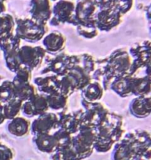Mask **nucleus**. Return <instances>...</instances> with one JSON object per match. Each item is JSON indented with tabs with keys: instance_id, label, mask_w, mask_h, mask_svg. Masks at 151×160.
Listing matches in <instances>:
<instances>
[{
	"instance_id": "obj_1",
	"label": "nucleus",
	"mask_w": 151,
	"mask_h": 160,
	"mask_svg": "<svg viewBox=\"0 0 151 160\" xmlns=\"http://www.w3.org/2000/svg\"><path fill=\"white\" fill-rule=\"evenodd\" d=\"M150 135L143 130L127 133L113 146L112 160H149Z\"/></svg>"
},
{
	"instance_id": "obj_2",
	"label": "nucleus",
	"mask_w": 151,
	"mask_h": 160,
	"mask_svg": "<svg viewBox=\"0 0 151 160\" xmlns=\"http://www.w3.org/2000/svg\"><path fill=\"white\" fill-rule=\"evenodd\" d=\"M132 64V58L127 50L118 49L105 60L96 61V69L91 74L92 80L102 81L105 90L110 87L113 80L128 72Z\"/></svg>"
},
{
	"instance_id": "obj_3",
	"label": "nucleus",
	"mask_w": 151,
	"mask_h": 160,
	"mask_svg": "<svg viewBox=\"0 0 151 160\" xmlns=\"http://www.w3.org/2000/svg\"><path fill=\"white\" fill-rule=\"evenodd\" d=\"M96 140L94 150L100 153H106L112 149L117 142L124 137L122 117L109 112L107 118L101 125L95 127Z\"/></svg>"
},
{
	"instance_id": "obj_4",
	"label": "nucleus",
	"mask_w": 151,
	"mask_h": 160,
	"mask_svg": "<svg viewBox=\"0 0 151 160\" xmlns=\"http://www.w3.org/2000/svg\"><path fill=\"white\" fill-rule=\"evenodd\" d=\"M109 88L122 98L132 95L147 97L150 93V77L147 75L138 78L127 73L115 78Z\"/></svg>"
},
{
	"instance_id": "obj_5",
	"label": "nucleus",
	"mask_w": 151,
	"mask_h": 160,
	"mask_svg": "<svg viewBox=\"0 0 151 160\" xmlns=\"http://www.w3.org/2000/svg\"><path fill=\"white\" fill-rule=\"evenodd\" d=\"M48 32L46 23L39 22L32 18L19 19L16 23L14 33L21 40L36 42L43 39Z\"/></svg>"
},
{
	"instance_id": "obj_6",
	"label": "nucleus",
	"mask_w": 151,
	"mask_h": 160,
	"mask_svg": "<svg viewBox=\"0 0 151 160\" xmlns=\"http://www.w3.org/2000/svg\"><path fill=\"white\" fill-rule=\"evenodd\" d=\"M96 131L93 126L82 125L79 131L72 137V144L78 159L83 160L91 156L94 152Z\"/></svg>"
},
{
	"instance_id": "obj_7",
	"label": "nucleus",
	"mask_w": 151,
	"mask_h": 160,
	"mask_svg": "<svg viewBox=\"0 0 151 160\" xmlns=\"http://www.w3.org/2000/svg\"><path fill=\"white\" fill-rule=\"evenodd\" d=\"M46 68L41 74L52 73L53 75L61 76L68 73L69 69L76 64H79V55H69L65 53H59L56 55L45 57Z\"/></svg>"
},
{
	"instance_id": "obj_8",
	"label": "nucleus",
	"mask_w": 151,
	"mask_h": 160,
	"mask_svg": "<svg viewBox=\"0 0 151 160\" xmlns=\"http://www.w3.org/2000/svg\"><path fill=\"white\" fill-rule=\"evenodd\" d=\"M84 112L82 115L81 126L89 125L97 127L105 122L109 115V112L99 102H88L84 100L81 101Z\"/></svg>"
},
{
	"instance_id": "obj_9",
	"label": "nucleus",
	"mask_w": 151,
	"mask_h": 160,
	"mask_svg": "<svg viewBox=\"0 0 151 160\" xmlns=\"http://www.w3.org/2000/svg\"><path fill=\"white\" fill-rule=\"evenodd\" d=\"M17 54L21 65L30 69L31 71H33L42 64L47 55V52L45 49L40 46L31 47L26 45L20 47Z\"/></svg>"
},
{
	"instance_id": "obj_10",
	"label": "nucleus",
	"mask_w": 151,
	"mask_h": 160,
	"mask_svg": "<svg viewBox=\"0 0 151 160\" xmlns=\"http://www.w3.org/2000/svg\"><path fill=\"white\" fill-rule=\"evenodd\" d=\"M130 56L133 58L132 60L130 69L128 73L135 76L138 70L145 67H149L150 58V43L149 41L142 42L139 44H135L130 49Z\"/></svg>"
},
{
	"instance_id": "obj_11",
	"label": "nucleus",
	"mask_w": 151,
	"mask_h": 160,
	"mask_svg": "<svg viewBox=\"0 0 151 160\" xmlns=\"http://www.w3.org/2000/svg\"><path fill=\"white\" fill-rule=\"evenodd\" d=\"M98 3L96 0H79L75 7L71 24L78 26L95 19Z\"/></svg>"
},
{
	"instance_id": "obj_12",
	"label": "nucleus",
	"mask_w": 151,
	"mask_h": 160,
	"mask_svg": "<svg viewBox=\"0 0 151 160\" xmlns=\"http://www.w3.org/2000/svg\"><path fill=\"white\" fill-rule=\"evenodd\" d=\"M122 15L121 12L114 8L102 9L95 17L97 28L105 32L114 29L121 24Z\"/></svg>"
},
{
	"instance_id": "obj_13",
	"label": "nucleus",
	"mask_w": 151,
	"mask_h": 160,
	"mask_svg": "<svg viewBox=\"0 0 151 160\" xmlns=\"http://www.w3.org/2000/svg\"><path fill=\"white\" fill-rule=\"evenodd\" d=\"M58 128V115L54 112H45L39 115L31 124L30 131L33 135L51 133Z\"/></svg>"
},
{
	"instance_id": "obj_14",
	"label": "nucleus",
	"mask_w": 151,
	"mask_h": 160,
	"mask_svg": "<svg viewBox=\"0 0 151 160\" xmlns=\"http://www.w3.org/2000/svg\"><path fill=\"white\" fill-rule=\"evenodd\" d=\"M49 109L45 95L37 93L29 100L23 102L21 113L27 118H33L48 112Z\"/></svg>"
},
{
	"instance_id": "obj_15",
	"label": "nucleus",
	"mask_w": 151,
	"mask_h": 160,
	"mask_svg": "<svg viewBox=\"0 0 151 160\" xmlns=\"http://www.w3.org/2000/svg\"><path fill=\"white\" fill-rule=\"evenodd\" d=\"M75 10L73 2L61 0L54 7L52 14L54 16L50 20V25L58 26L61 24H71Z\"/></svg>"
},
{
	"instance_id": "obj_16",
	"label": "nucleus",
	"mask_w": 151,
	"mask_h": 160,
	"mask_svg": "<svg viewBox=\"0 0 151 160\" xmlns=\"http://www.w3.org/2000/svg\"><path fill=\"white\" fill-rule=\"evenodd\" d=\"M65 37L58 31H53L43 38L44 48L50 55L61 53L65 47Z\"/></svg>"
},
{
	"instance_id": "obj_17",
	"label": "nucleus",
	"mask_w": 151,
	"mask_h": 160,
	"mask_svg": "<svg viewBox=\"0 0 151 160\" xmlns=\"http://www.w3.org/2000/svg\"><path fill=\"white\" fill-rule=\"evenodd\" d=\"M31 16L39 22L46 23L52 18V10L49 0H32Z\"/></svg>"
},
{
	"instance_id": "obj_18",
	"label": "nucleus",
	"mask_w": 151,
	"mask_h": 160,
	"mask_svg": "<svg viewBox=\"0 0 151 160\" xmlns=\"http://www.w3.org/2000/svg\"><path fill=\"white\" fill-rule=\"evenodd\" d=\"M34 144L39 152L53 154L59 147V141L53 133H41L33 135Z\"/></svg>"
},
{
	"instance_id": "obj_19",
	"label": "nucleus",
	"mask_w": 151,
	"mask_h": 160,
	"mask_svg": "<svg viewBox=\"0 0 151 160\" xmlns=\"http://www.w3.org/2000/svg\"><path fill=\"white\" fill-rule=\"evenodd\" d=\"M34 84L36 86L37 91L47 96L59 91V76L56 75H46L34 78Z\"/></svg>"
},
{
	"instance_id": "obj_20",
	"label": "nucleus",
	"mask_w": 151,
	"mask_h": 160,
	"mask_svg": "<svg viewBox=\"0 0 151 160\" xmlns=\"http://www.w3.org/2000/svg\"><path fill=\"white\" fill-rule=\"evenodd\" d=\"M67 75L72 81L76 90H81L92 81L91 75L80 64L72 66Z\"/></svg>"
},
{
	"instance_id": "obj_21",
	"label": "nucleus",
	"mask_w": 151,
	"mask_h": 160,
	"mask_svg": "<svg viewBox=\"0 0 151 160\" xmlns=\"http://www.w3.org/2000/svg\"><path fill=\"white\" fill-rule=\"evenodd\" d=\"M129 110L133 116L144 118L150 115L151 101L149 97H137L130 103Z\"/></svg>"
},
{
	"instance_id": "obj_22",
	"label": "nucleus",
	"mask_w": 151,
	"mask_h": 160,
	"mask_svg": "<svg viewBox=\"0 0 151 160\" xmlns=\"http://www.w3.org/2000/svg\"><path fill=\"white\" fill-rule=\"evenodd\" d=\"M31 122L28 118L18 116L10 119L7 125V130L9 133L16 138H24L30 133Z\"/></svg>"
},
{
	"instance_id": "obj_23",
	"label": "nucleus",
	"mask_w": 151,
	"mask_h": 160,
	"mask_svg": "<svg viewBox=\"0 0 151 160\" xmlns=\"http://www.w3.org/2000/svg\"><path fill=\"white\" fill-rule=\"evenodd\" d=\"M83 100L88 102H96L102 98L104 89L99 82L92 80L91 82L81 90Z\"/></svg>"
},
{
	"instance_id": "obj_24",
	"label": "nucleus",
	"mask_w": 151,
	"mask_h": 160,
	"mask_svg": "<svg viewBox=\"0 0 151 160\" xmlns=\"http://www.w3.org/2000/svg\"><path fill=\"white\" fill-rule=\"evenodd\" d=\"M14 86L15 94L18 99L26 101L37 93V89L31 82H20L12 81Z\"/></svg>"
},
{
	"instance_id": "obj_25",
	"label": "nucleus",
	"mask_w": 151,
	"mask_h": 160,
	"mask_svg": "<svg viewBox=\"0 0 151 160\" xmlns=\"http://www.w3.org/2000/svg\"><path fill=\"white\" fill-rule=\"evenodd\" d=\"M49 108L58 112H65L68 107V97L60 93L59 91L55 92L50 95L46 96Z\"/></svg>"
},
{
	"instance_id": "obj_26",
	"label": "nucleus",
	"mask_w": 151,
	"mask_h": 160,
	"mask_svg": "<svg viewBox=\"0 0 151 160\" xmlns=\"http://www.w3.org/2000/svg\"><path fill=\"white\" fill-rule=\"evenodd\" d=\"M21 40L15 35V33L6 35L0 38V48L3 53L18 50L21 47Z\"/></svg>"
},
{
	"instance_id": "obj_27",
	"label": "nucleus",
	"mask_w": 151,
	"mask_h": 160,
	"mask_svg": "<svg viewBox=\"0 0 151 160\" xmlns=\"http://www.w3.org/2000/svg\"><path fill=\"white\" fill-rule=\"evenodd\" d=\"M23 101L15 98L3 104V115L6 119H13L19 116L21 112Z\"/></svg>"
},
{
	"instance_id": "obj_28",
	"label": "nucleus",
	"mask_w": 151,
	"mask_h": 160,
	"mask_svg": "<svg viewBox=\"0 0 151 160\" xmlns=\"http://www.w3.org/2000/svg\"><path fill=\"white\" fill-rule=\"evenodd\" d=\"M15 98H17L14 86L12 81L6 80L0 84V102L3 104Z\"/></svg>"
},
{
	"instance_id": "obj_29",
	"label": "nucleus",
	"mask_w": 151,
	"mask_h": 160,
	"mask_svg": "<svg viewBox=\"0 0 151 160\" xmlns=\"http://www.w3.org/2000/svg\"><path fill=\"white\" fill-rule=\"evenodd\" d=\"M15 26L13 17L4 13L0 15V38L14 33Z\"/></svg>"
},
{
	"instance_id": "obj_30",
	"label": "nucleus",
	"mask_w": 151,
	"mask_h": 160,
	"mask_svg": "<svg viewBox=\"0 0 151 160\" xmlns=\"http://www.w3.org/2000/svg\"><path fill=\"white\" fill-rule=\"evenodd\" d=\"M76 27H77L78 33L84 38H88V39L95 38L98 34V29L97 28L95 19L84 24L76 26Z\"/></svg>"
},
{
	"instance_id": "obj_31",
	"label": "nucleus",
	"mask_w": 151,
	"mask_h": 160,
	"mask_svg": "<svg viewBox=\"0 0 151 160\" xmlns=\"http://www.w3.org/2000/svg\"><path fill=\"white\" fill-rule=\"evenodd\" d=\"M76 90L73 82L67 74L59 76V92L69 98Z\"/></svg>"
},
{
	"instance_id": "obj_32",
	"label": "nucleus",
	"mask_w": 151,
	"mask_h": 160,
	"mask_svg": "<svg viewBox=\"0 0 151 160\" xmlns=\"http://www.w3.org/2000/svg\"><path fill=\"white\" fill-rule=\"evenodd\" d=\"M17 52H18V50L10 51L4 53L7 67L8 68L10 72H14V73H16L21 67H23L20 62L19 59H18Z\"/></svg>"
},
{
	"instance_id": "obj_33",
	"label": "nucleus",
	"mask_w": 151,
	"mask_h": 160,
	"mask_svg": "<svg viewBox=\"0 0 151 160\" xmlns=\"http://www.w3.org/2000/svg\"><path fill=\"white\" fill-rule=\"evenodd\" d=\"M80 61L79 64L82 66L88 73L91 75L94 71L96 69V60L95 59L92 55L88 53H84V54L79 55Z\"/></svg>"
},
{
	"instance_id": "obj_34",
	"label": "nucleus",
	"mask_w": 151,
	"mask_h": 160,
	"mask_svg": "<svg viewBox=\"0 0 151 160\" xmlns=\"http://www.w3.org/2000/svg\"><path fill=\"white\" fill-rule=\"evenodd\" d=\"M14 153L11 148L0 143V160H13Z\"/></svg>"
},
{
	"instance_id": "obj_35",
	"label": "nucleus",
	"mask_w": 151,
	"mask_h": 160,
	"mask_svg": "<svg viewBox=\"0 0 151 160\" xmlns=\"http://www.w3.org/2000/svg\"><path fill=\"white\" fill-rule=\"evenodd\" d=\"M5 119L6 118L3 115V104L0 102V125L2 123H3Z\"/></svg>"
},
{
	"instance_id": "obj_36",
	"label": "nucleus",
	"mask_w": 151,
	"mask_h": 160,
	"mask_svg": "<svg viewBox=\"0 0 151 160\" xmlns=\"http://www.w3.org/2000/svg\"><path fill=\"white\" fill-rule=\"evenodd\" d=\"M5 10H6L5 6H4V4L1 1H0V15L3 14V13H4Z\"/></svg>"
},
{
	"instance_id": "obj_37",
	"label": "nucleus",
	"mask_w": 151,
	"mask_h": 160,
	"mask_svg": "<svg viewBox=\"0 0 151 160\" xmlns=\"http://www.w3.org/2000/svg\"><path fill=\"white\" fill-rule=\"evenodd\" d=\"M1 78H2V77H1V76H0V79H1Z\"/></svg>"
}]
</instances>
